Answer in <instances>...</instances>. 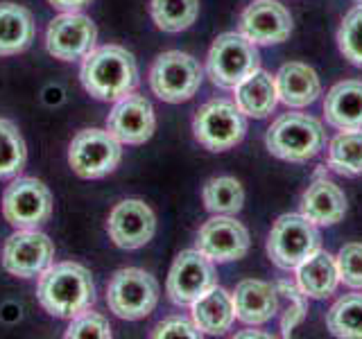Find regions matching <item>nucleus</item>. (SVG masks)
<instances>
[{
  "mask_svg": "<svg viewBox=\"0 0 362 339\" xmlns=\"http://www.w3.org/2000/svg\"><path fill=\"white\" fill-rule=\"evenodd\" d=\"M122 161V143L109 129H82L68 145V165L79 179H102Z\"/></svg>",
  "mask_w": 362,
  "mask_h": 339,
  "instance_id": "obj_9",
  "label": "nucleus"
},
{
  "mask_svg": "<svg viewBox=\"0 0 362 339\" xmlns=\"http://www.w3.org/2000/svg\"><path fill=\"white\" fill-rule=\"evenodd\" d=\"M235 337H272V335H267V333H260V331H245V333H238Z\"/></svg>",
  "mask_w": 362,
  "mask_h": 339,
  "instance_id": "obj_37",
  "label": "nucleus"
},
{
  "mask_svg": "<svg viewBox=\"0 0 362 339\" xmlns=\"http://www.w3.org/2000/svg\"><path fill=\"white\" fill-rule=\"evenodd\" d=\"M235 319L245 326H263L279 314V292L276 285L258 278H245L233 290Z\"/></svg>",
  "mask_w": 362,
  "mask_h": 339,
  "instance_id": "obj_18",
  "label": "nucleus"
},
{
  "mask_svg": "<svg viewBox=\"0 0 362 339\" xmlns=\"http://www.w3.org/2000/svg\"><path fill=\"white\" fill-rule=\"evenodd\" d=\"M48 3L59 11H82L93 0H48Z\"/></svg>",
  "mask_w": 362,
  "mask_h": 339,
  "instance_id": "obj_36",
  "label": "nucleus"
},
{
  "mask_svg": "<svg viewBox=\"0 0 362 339\" xmlns=\"http://www.w3.org/2000/svg\"><path fill=\"white\" fill-rule=\"evenodd\" d=\"M305 314H308V297L292 299L288 303V308L283 310V314H281V335L290 337L294 328H297L299 323H303Z\"/></svg>",
  "mask_w": 362,
  "mask_h": 339,
  "instance_id": "obj_35",
  "label": "nucleus"
},
{
  "mask_svg": "<svg viewBox=\"0 0 362 339\" xmlns=\"http://www.w3.org/2000/svg\"><path fill=\"white\" fill-rule=\"evenodd\" d=\"M204 333L195 326V321L186 319V316H168V319L158 321L154 326V331L150 333V337L154 339H161V337H190V339H197Z\"/></svg>",
  "mask_w": 362,
  "mask_h": 339,
  "instance_id": "obj_34",
  "label": "nucleus"
},
{
  "mask_svg": "<svg viewBox=\"0 0 362 339\" xmlns=\"http://www.w3.org/2000/svg\"><path fill=\"white\" fill-rule=\"evenodd\" d=\"M52 215V192L34 177H14L3 195V218L14 229H39Z\"/></svg>",
  "mask_w": 362,
  "mask_h": 339,
  "instance_id": "obj_10",
  "label": "nucleus"
},
{
  "mask_svg": "<svg viewBox=\"0 0 362 339\" xmlns=\"http://www.w3.org/2000/svg\"><path fill=\"white\" fill-rule=\"evenodd\" d=\"M79 79L90 97L116 102L134 93V88L139 86V66L127 48L109 43L93 48L84 56Z\"/></svg>",
  "mask_w": 362,
  "mask_h": 339,
  "instance_id": "obj_2",
  "label": "nucleus"
},
{
  "mask_svg": "<svg viewBox=\"0 0 362 339\" xmlns=\"http://www.w3.org/2000/svg\"><path fill=\"white\" fill-rule=\"evenodd\" d=\"M356 3H358V5H362V0H356Z\"/></svg>",
  "mask_w": 362,
  "mask_h": 339,
  "instance_id": "obj_38",
  "label": "nucleus"
},
{
  "mask_svg": "<svg viewBox=\"0 0 362 339\" xmlns=\"http://www.w3.org/2000/svg\"><path fill=\"white\" fill-rule=\"evenodd\" d=\"M34 18L30 9L16 3H0V56L25 52L34 41Z\"/></svg>",
  "mask_w": 362,
  "mask_h": 339,
  "instance_id": "obj_25",
  "label": "nucleus"
},
{
  "mask_svg": "<svg viewBox=\"0 0 362 339\" xmlns=\"http://www.w3.org/2000/svg\"><path fill=\"white\" fill-rule=\"evenodd\" d=\"M322 249L317 224L301 213H286L274 222L267 235V256L279 269H297L305 258Z\"/></svg>",
  "mask_w": 362,
  "mask_h": 339,
  "instance_id": "obj_5",
  "label": "nucleus"
},
{
  "mask_svg": "<svg viewBox=\"0 0 362 339\" xmlns=\"http://www.w3.org/2000/svg\"><path fill=\"white\" fill-rule=\"evenodd\" d=\"M240 34L256 45H276L290 39L292 14L279 0H254L240 16Z\"/></svg>",
  "mask_w": 362,
  "mask_h": 339,
  "instance_id": "obj_17",
  "label": "nucleus"
},
{
  "mask_svg": "<svg viewBox=\"0 0 362 339\" xmlns=\"http://www.w3.org/2000/svg\"><path fill=\"white\" fill-rule=\"evenodd\" d=\"M297 271V285L308 299L322 301L335 294L339 285V271L337 260L324 249H317L313 256H308L303 263L294 269Z\"/></svg>",
  "mask_w": 362,
  "mask_h": 339,
  "instance_id": "obj_22",
  "label": "nucleus"
},
{
  "mask_svg": "<svg viewBox=\"0 0 362 339\" xmlns=\"http://www.w3.org/2000/svg\"><path fill=\"white\" fill-rule=\"evenodd\" d=\"M265 145L272 156L288 163H308L324 150V124L308 113H283L265 133Z\"/></svg>",
  "mask_w": 362,
  "mask_h": 339,
  "instance_id": "obj_3",
  "label": "nucleus"
},
{
  "mask_svg": "<svg viewBox=\"0 0 362 339\" xmlns=\"http://www.w3.org/2000/svg\"><path fill=\"white\" fill-rule=\"evenodd\" d=\"M190 314L204 335H224L226 331H231L235 321L231 292L220 285L211 287L190 305Z\"/></svg>",
  "mask_w": 362,
  "mask_h": 339,
  "instance_id": "obj_23",
  "label": "nucleus"
},
{
  "mask_svg": "<svg viewBox=\"0 0 362 339\" xmlns=\"http://www.w3.org/2000/svg\"><path fill=\"white\" fill-rule=\"evenodd\" d=\"M98 28L82 11H62L50 20L45 32V48L62 61H77L95 48Z\"/></svg>",
  "mask_w": 362,
  "mask_h": 339,
  "instance_id": "obj_13",
  "label": "nucleus"
},
{
  "mask_svg": "<svg viewBox=\"0 0 362 339\" xmlns=\"http://www.w3.org/2000/svg\"><path fill=\"white\" fill-rule=\"evenodd\" d=\"M54 260V244L39 229H16L3 246V267L18 278H37Z\"/></svg>",
  "mask_w": 362,
  "mask_h": 339,
  "instance_id": "obj_12",
  "label": "nucleus"
},
{
  "mask_svg": "<svg viewBox=\"0 0 362 339\" xmlns=\"http://www.w3.org/2000/svg\"><path fill=\"white\" fill-rule=\"evenodd\" d=\"M158 303V282L139 267L118 269L107 285L109 310L124 321H139L150 316Z\"/></svg>",
  "mask_w": 362,
  "mask_h": 339,
  "instance_id": "obj_7",
  "label": "nucleus"
},
{
  "mask_svg": "<svg viewBox=\"0 0 362 339\" xmlns=\"http://www.w3.org/2000/svg\"><path fill=\"white\" fill-rule=\"evenodd\" d=\"M328 167L342 177L362 174V129L339 131L328 145Z\"/></svg>",
  "mask_w": 362,
  "mask_h": 339,
  "instance_id": "obj_27",
  "label": "nucleus"
},
{
  "mask_svg": "<svg viewBox=\"0 0 362 339\" xmlns=\"http://www.w3.org/2000/svg\"><path fill=\"white\" fill-rule=\"evenodd\" d=\"M111 323L107 321V316H102L100 312H82L75 319H71L66 337L68 339H111Z\"/></svg>",
  "mask_w": 362,
  "mask_h": 339,
  "instance_id": "obj_33",
  "label": "nucleus"
},
{
  "mask_svg": "<svg viewBox=\"0 0 362 339\" xmlns=\"http://www.w3.org/2000/svg\"><path fill=\"white\" fill-rule=\"evenodd\" d=\"M150 14L158 30L177 34L188 30L199 16V0H152Z\"/></svg>",
  "mask_w": 362,
  "mask_h": 339,
  "instance_id": "obj_29",
  "label": "nucleus"
},
{
  "mask_svg": "<svg viewBox=\"0 0 362 339\" xmlns=\"http://www.w3.org/2000/svg\"><path fill=\"white\" fill-rule=\"evenodd\" d=\"M339 282L351 290H362V242H349L337 251Z\"/></svg>",
  "mask_w": 362,
  "mask_h": 339,
  "instance_id": "obj_32",
  "label": "nucleus"
},
{
  "mask_svg": "<svg viewBox=\"0 0 362 339\" xmlns=\"http://www.w3.org/2000/svg\"><path fill=\"white\" fill-rule=\"evenodd\" d=\"M37 299L48 314L71 321L95 303L93 276L79 263H52L39 276Z\"/></svg>",
  "mask_w": 362,
  "mask_h": 339,
  "instance_id": "obj_1",
  "label": "nucleus"
},
{
  "mask_svg": "<svg viewBox=\"0 0 362 339\" xmlns=\"http://www.w3.org/2000/svg\"><path fill=\"white\" fill-rule=\"evenodd\" d=\"M107 233L118 249L134 251L154 237L156 215L143 199H122L109 213Z\"/></svg>",
  "mask_w": 362,
  "mask_h": 339,
  "instance_id": "obj_15",
  "label": "nucleus"
},
{
  "mask_svg": "<svg viewBox=\"0 0 362 339\" xmlns=\"http://www.w3.org/2000/svg\"><path fill=\"white\" fill-rule=\"evenodd\" d=\"M301 215L317 226H333L344 220L346 195L328 179H315L301 195Z\"/></svg>",
  "mask_w": 362,
  "mask_h": 339,
  "instance_id": "obj_20",
  "label": "nucleus"
},
{
  "mask_svg": "<svg viewBox=\"0 0 362 339\" xmlns=\"http://www.w3.org/2000/svg\"><path fill=\"white\" fill-rule=\"evenodd\" d=\"M249 246H252V237L247 226L231 215H213L209 222L202 224L195 240L197 251L218 265L245 258Z\"/></svg>",
  "mask_w": 362,
  "mask_h": 339,
  "instance_id": "obj_14",
  "label": "nucleus"
},
{
  "mask_svg": "<svg viewBox=\"0 0 362 339\" xmlns=\"http://www.w3.org/2000/svg\"><path fill=\"white\" fill-rule=\"evenodd\" d=\"M326 328L335 337L362 339V294H344L326 312Z\"/></svg>",
  "mask_w": 362,
  "mask_h": 339,
  "instance_id": "obj_28",
  "label": "nucleus"
},
{
  "mask_svg": "<svg viewBox=\"0 0 362 339\" xmlns=\"http://www.w3.org/2000/svg\"><path fill=\"white\" fill-rule=\"evenodd\" d=\"M279 102H283L290 109H303L310 107L317 97L322 95V82L315 68L301 61H288L279 68L274 75Z\"/></svg>",
  "mask_w": 362,
  "mask_h": 339,
  "instance_id": "obj_19",
  "label": "nucleus"
},
{
  "mask_svg": "<svg viewBox=\"0 0 362 339\" xmlns=\"http://www.w3.org/2000/svg\"><path fill=\"white\" fill-rule=\"evenodd\" d=\"M260 68V52L256 43L240 32H222L215 37L209 56L206 75L218 88H235Z\"/></svg>",
  "mask_w": 362,
  "mask_h": 339,
  "instance_id": "obj_4",
  "label": "nucleus"
},
{
  "mask_svg": "<svg viewBox=\"0 0 362 339\" xmlns=\"http://www.w3.org/2000/svg\"><path fill=\"white\" fill-rule=\"evenodd\" d=\"M235 95V105L245 116L263 120L269 113H274L276 105H279V90H276V82L274 77L265 71H258L254 75H249L245 82H240L233 88Z\"/></svg>",
  "mask_w": 362,
  "mask_h": 339,
  "instance_id": "obj_24",
  "label": "nucleus"
},
{
  "mask_svg": "<svg viewBox=\"0 0 362 339\" xmlns=\"http://www.w3.org/2000/svg\"><path fill=\"white\" fill-rule=\"evenodd\" d=\"M337 48L349 64L362 68V5L349 9L337 30Z\"/></svg>",
  "mask_w": 362,
  "mask_h": 339,
  "instance_id": "obj_31",
  "label": "nucleus"
},
{
  "mask_svg": "<svg viewBox=\"0 0 362 339\" xmlns=\"http://www.w3.org/2000/svg\"><path fill=\"white\" fill-rule=\"evenodd\" d=\"M204 79V68L199 61L188 52L168 50L158 54L150 68V88L152 93L170 102V105H181L188 102L197 93Z\"/></svg>",
  "mask_w": 362,
  "mask_h": 339,
  "instance_id": "obj_8",
  "label": "nucleus"
},
{
  "mask_svg": "<svg viewBox=\"0 0 362 339\" xmlns=\"http://www.w3.org/2000/svg\"><path fill=\"white\" fill-rule=\"evenodd\" d=\"M107 129L122 145H143L152 138L156 129V116L152 102L145 95L129 93L116 100L109 118Z\"/></svg>",
  "mask_w": 362,
  "mask_h": 339,
  "instance_id": "obj_16",
  "label": "nucleus"
},
{
  "mask_svg": "<svg viewBox=\"0 0 362 339\" xmlns=\"http://www.w3.org/2000/svg\"><path fill=\"white\" fill-rule=\"evenodd\" d=\"M28 163V145L16 122L0 118V181L14 179Z\"/></svg>",
  "mask_w": 362,
  "mask_h": 339,
  "instance_id": "obj_30",
  "label": "nucleus"
},
{
  "mask_svg": "<svg viewBox=\"0 0 362 339\" xmlns=\"http://www.w3.org/2000/svg\"><path fill=\"white\" fill-rule=\"evenodd\" d=\"M324 118L339 131L362 129V79H344L328 90Z\"/></svg>",
  "mask_w": 362,
  "mask_h": 339,
  "instance_id": "obj_21",
  "label": "nucleus"
},
{
  "mask_svg": "<svg viewBox=\"0 0 362 339\" xmlns=\"http://www.w3.org/2000/svg\"><path fill=\"white\" fill-rule=\"evenodd\" d=\"M215 285H218V276H215L213 260H209L197 249H186L170 267L165 292L170 301L179 308H190L202 294H206Z\"/></svg>",
  "mask_w": 362,
  "mask_h": 339,
  "instance_id": "obj_11",
  "label": "nucleus"
},
{
  "mask_svg": "<svg viewBox=\"0 0 362 339\" xmlns=\"http://www.w3.org/2000/svg\"><path fill=\"white\" fill-rule=\"evenodd\" d=\"M202 201L213 215H235L245 206V188L235 177H213L202 188Z\"/></svg>",
  "mask_w": 362,
  "mask_h": 339,
  "instance_id": "obj_26",
  "label": "nucleus"
},
{
  "mask_svg": "<svg viewBox=\"0 0 362 339\" xmlns=\"http://www.w3.org/2000/svg\"><path fill=\"white\" fill-rule=\"evenodd\" d=\"M195 141L209 152H226L235 147L247 133V116L235 102L215 97L202 105L192 118Z\"/></svg>",
  "mask_w": 362,
  "mask_h": 339,
  "instance_id": "obj_6",
  "label": "nucleus"
}]
</instances>
